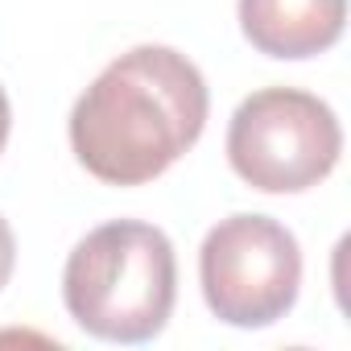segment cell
Returning a JSON list of instances; mask_svg holds the SVG:
<instances>
[{
    "label": "cell",
    "instance_id": "cell-3",
    "mask_svg": "<svg viewBox=\"0 0 351 351\" xmlns=\"http://www.w3.org/2000/svg\"><path fill=\"white\" fill-rule=\"evenodd\" d=\"M343 128L335 112L293 87H265L248 95L228 128V161L252 191L298 195L318 186L339 165Z\"/></svg>",
    "mask_w": 351,
    "mask_h": 351
},
{
    "label": "cell",
    "instance_id": "cell-6",
    "mask_svg": "<svg viewBox=\"0 0 351 351\" xmlns=\"http://www.w3.org/2000/svg\"><path fill=\"white\" fill-rule=\"evenodd\" d=\"M13 265H17V240H13V228H9L5 219H0V289L9 285Z\"/></svg>",
    "mask_w": 351,
    "mask_h": 351
},
{
    "label": "cell",
    "instance_id": "cell-1",
    "mask_svg": "<svg viewBox=\"0 0 351 351\" xmlns=\"http://www.w3.org/2000/svg\"><path fill=\"white\" fill-rule=\"evenodd\" d=\"M207 108V83L186 54L136 46L79 95L71 149L91 178L145 186L203 136Z\"/></svg>",
    "mask_w": 351,
    "mask_h": 351
},
{
    "label": "cell",
    "instance_id": "cell-4",
    "mask_svg": "<svg viewBox=\"0 0 351 351\" xmlns=\"http://www.w3.org/2000/svg\"><path fill=\"white\" fill-rule=\"evenodd\" d=\"M203 298L228 326H273L289 314L302 285L293 232L269 215H232L215 223L199 252Z\"/></svg>",
    "mask_w": 351,
    "mask_h": 351
},
{
    "label": "cell",
    "instance_id": "cell-7",
    "mask_svg": "<svg viewBox=\"0 0 351 351\" xmlns=\"http://www.w3.org/2000/svg\"><path fill=\"white\" fill-rule=\"evenodd\" d=\"M9 128H13V112H9V95H5V87H0V153H5Z\"/></svg>",
    "mask_w": 351,
    "mask_h": 351
},
{
    "label": "cell",
    "instance_id": "cell-5",
    "mask_svg": "<svg viewBox=\"0 0 351 351\" xmlns=\"http://www.w3.org/2000/svg\"><path fill=\"white\" fill-rule=\"evenodd\" d=\"M347 0H240V29L269 58H314L343 38Z\"/></svg>",
    "mask_w": 351,
    "mask_h": 351
},
{
    "label": "cell",
    "instance_id": "cell-2",
    "mask_svg": "<svg viewBox=\"0 0 351 351\" xmlns=\"http://www.w3.org/2000/svg\"><path fill=\"white\" fill-rule=\"evenodd\" d=\"M71 318L108 343H145L161 335L178 298V261L161 228L116 219L87 232L62 273Z\"/></svg>",
    "mask_w": 351,
    "mask_h": 351
}]
</instances>
